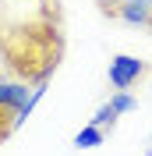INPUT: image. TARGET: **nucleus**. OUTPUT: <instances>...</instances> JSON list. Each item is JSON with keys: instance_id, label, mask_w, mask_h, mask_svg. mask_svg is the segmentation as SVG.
<instances>
[{"instance_id": "obj_1", "label": "nucleus", "mask_w": 152, "mask_h": 156, "mask_svg": "<svg viewBox=\"0 0 152 156\" xmlns=\"http://www.w3.org/2000/svg\"><path fill=\"white\" fill-rule=\"evenodd\" d=\"M142 75H145V60L131 57V53L110 57V85H113V89H131Z\"/></svg>"}, {"instance_id": "obj_2", "label": "nucleus", "mask_w": 152, "mask_h": 156, "mask_svg": "<svg viewBox=\"0 0 152 156\" xmlns=\"http://www.w3.org/2000/svg\"><path fill=\"white\" fill-rule=\"evenodd\" d=\"M32 96V85L25 82H0V110H7V114H18Z\"/></svg>"}, {"instance_id": "obj_3", "label": "nucleus", "mask_w": 152, "mask_h": 156, "mask_svg": "<svg viewBox=\"0 0 152 156\" xmlns=\"http://www.w3.org/2000/svg\"><path fill=\"white\" fill-rule=\"evenodd\" d=\"M74 146H78V149H95V146H103V128H99V124H85V128L74 135Z\"/></svg>"}, {"instance_id": "obj_4", "label": "nucleus", "mask_w": 152, "mask_h": 156, "mask_svg": "<svg viewBox=\"0 0 152 156\" xmlns=\"http://www.w3.org/2000/svg\"><path fill=\"white\" fill-rule=\"evenodd\" d=\"M110 103H113V110H117V114H131V110H138V99H134L127 89H117Z\"/></svg>"}, {"instance_id": "obj_5", "label": "nucleus", "mask_w": 152, "mask_h": 156, "mask_svg": "<svg viewBox=\"0 0 152 156\" xmlns=\"http://www.w3.org/2000/svg\"><path fill=\"white\" fill-rule=\"evenodd\" d=\"M117 110H113V103H103V107L95 110V117H92V124H99V128H113L117 124Z\"/></svg>"}, {"instance_id": "obj_6", "label": "nucleus", "mask_w": 152, "mask_h": 156, "mask_svg": "<svg viewBox=\"0 0 152 156\" xmlns=\"http://www.w3.org/2000/svg\"><path fill=\"white\" fill-rule=\"evenodd\" d=\"M95 4H99V7L106 11V14H117V7H120L124 0H95Z\"/></svg>"}]
</instances>
